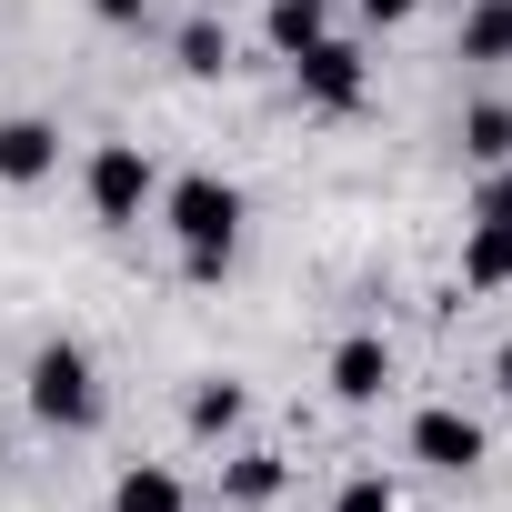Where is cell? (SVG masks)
Instances as JSON below:
<instances>
[{
    "label": "cell",
    "instance_id": "cell-1",
    "mask_svg": "<svg viewBox=\"0 0 512 512\" xmlns=\"http://www.w3.org/2000/svg\"><path fill=\"white\" fill-rule=\"evenodd\" d=\"M171 231H181V251H191V282H221L231 231H241V191H231V181H211V171L171 181Z\"/></svg>",
    "mask_w": 512,
    "mask_h": 512
},
{
    "label": "cell",
    "instance_id": "cell-2",
    "mask_svg": "<svg viewBox=\"0 0 512 512\" xmlns=\"http://www.w3.org/2000/svg\"><path fill=\"white\" fill-rule=\"evenodd\" d=\"M31 412H41V422H61V432H91V422H101V392H91V362H81L71 342H51V352L31 362Z\"/></svg>",
    "mask_w": 512,
    "mask_h": 512
},
{
    "label": "cell",
    "instance_id": "cell-3",
    "mask_svg": "<svg viewBox=\"0 0 512 512\" xmlns=\"http://www.w3.org/2000/svg\"><path fill=\"white\" fill-rule=\"evenodd\" d=\"M292 71H302V91H312L322 111H352V101H362V51L332 41V31H322L312 51H292Z\"/></svg>",
    "mask_w": 512,
    "mask_h": 512
},
{
    "label": "cell",
    "instance_id": "cell-4",
    "mask_svg": "<svg viewBox=\"0 0 512 512\" xmlns=\"http://www.w3.org/2000/svg\"><path fill=\"white\" fill-rule=\"evenodd\" d=\"M141 201H151V161H141L131 141H111V151L91 161V211H101V221H141Z\"/></svg>",
    "mask_w": 512,
    "mask_h": 512
},
{
    "label": "cell",
    "instance_id": "cell-5",
    "mask_svg": "<svg viewBox=\"0 0 512 512\" xmlns=\"http://www.w3.org/2000/svg\"><path fill=\"white\" fill-rule=\"evenodd\" d=\"M412 452H422L432 472H472V462H482V422H462V412H422V422H412Z\"/></svg>",
    "mask_w": 512,
    "mask_h": 512
},
{
    "label": "cell",
    "instance_id": "cell-6",
    "mask_svg": "<svg viewBox=\"0 0 512 512\" xmlns=\"http://www.w3.org/2000/svg\"><path fill=\"white\" fill-rule=\"evenodd\" d=\"M61 161V131L51 121H0V181H41Z\"/></svg>",
    "mask_w": 512,
    "mask_h": 512
},
{
    "label": "cell",
    "instance_id": "cell-7",
    "mask_svg": "<svg viewBox=\"0 0 512 512\" xmlns=\"http://www.w3.org/2000/svg\"><path fill=\"white\" fill-rule=\"evenodd\" d=\"M382 382H392V352H382L372 332L332 352V392H342V402H382Z\"/></svg>",
    "mask_w": 512,
    "mask_h": 512
},
{
    "label": "cell",
    "instance_id": "cell-8",
    "mask_svg": "<svg viewBox=\"0 0 512 512\" xmlns=\"http://www.w3.org/2000/svg\"><path fill=\"white\" fill-rule=\"evenodd\" d=\"M462 282H472V292H502V282H512V221H482V231H472Z\"/></svg>",
    "mask_w": 512,
    "mask_h": 512
},
{
    "label": "cell",
    "instance_id": "cell-9",
    "mask_svg": "<svg viewBox=\"0 0 512 512\" xmlns=\"http://www.w3.org/2000/svg\"><path fill=\"white\" fill-rule=\"evenodd\" d=\"M462 61H512V0H472L462 11Z\"/></svg>",
    "mask_w": 512,
    "mask_h": 512
},
{
    "label": "cell",
    "instance_id": "cell-10",
    "mask_svg": "<svg viewBox=\"0 0 512 512\" xmlns=\"http://www.w3.org/2000/svg\"><path fill=\"white\" fill-rule=\"evenodd\" d=\"M462 151H472L482 171H502V161H512V111H502V101H472V111H462Z\"/></svg>",
    "mask_w": 512,
    "mask_h": 512
},
{
    "label": "cell",
    "instance_id": "cell-11",
    "mask_svg": "<svg viewBox=\"0 0 512 512\" xmlns=\"http://www.w3.org/2000/svg\"><path fill=\"white\" fill-rule=\"evenodd\" d=\"M332 31V0H272V51H312Z\"/></svg>",
    "mask_w": 512,
    "mask_h": 512
},
{
    "label": "cell",
    "instance_id": "cell-12",
    "mask_svg": "<svg viewBox=\"0 0 512 512\" xmlns=\"http://www.w3.org/2000/svg\"><path fill=\"white\" fill-rule=\"evenodd\" d=\"M111 512H181V482H171V472H121Z\"/></svg>",
    "mask_w": 512,
    "mask_h": 512
},
{
    "label": "cell",
    "instance_id": "cell-13",
    "mask_svg": "<svg viewBox=\"0 0 512 512\" xmlns=\"http://www.w3.org/2000/svg\"><path fill=\"white\" fill-rule=\"evenodd\" d=\"M241 422V382H201L191 392V432H231Z\"/></svg>",
    "mask_w": 512,
    "mask_h": 512
},
{
    "label": "cell",
    "instance_id": "cell-14",
    "mask_svg": "<svg viewBox=\"0 0 512 512\" xmlns=\"http://www.w3.org/2000/svg\"><path fill=\"white\" fill-rule=\"evenodd\" d=\"M272 492H282V462L272 452H241L231 462V502H272Z\"/></svg>",
    "mask_w": 512,
    "mask_h": 512
},
{
    "label": "cell",
    "instance_id": "cell-15",
    "mask_svg": "<svg viewBox=\"0 0 512 512\" xmlns=\"http://www.w3.org/2000/svg\"><path fill=\"white\" fill-rule=\"evenodd\" d=\"M221 61H231V41H221V21H191V31H181V71H201V81H211Z\"/></svg>",
    "mask_w": 512,
    "mask_h": 512
},
{
    "label": "cell",
    "instance_id": "cell-16",
    "mask_svg": "<svg viewBox=\"0 0 512 512\" xmlns=\"http://www.w3.org/2000/svg\"><path fill=\"white\" fill-rule=\"evenodd\" d=\"M332 512H392V482H372V472H362V482H342V502H332Z\"/></svg>",
    "mask_w": 512,
    "mask_h": 512
},
{
    "label": "cell",
    "instance_id": "cell-17",
    "mask_svg": "<svg viewBox=\"0 0 512 512\" xmlns=\"http://www.w3.org/2000/svg\"><path fill=\"white\" fill-rule=\"evenodd\" d=\"M472 221H512V161L482 181V201H472Z\"/></svg>",
    "mask_w": 512,
    "mask_h": 512
},
{
    "label": "cell",
    "instance_id": "cell-18",
    "mask_svg": "<svg viewBox=\"0 0 512 512\" xmlns=\"http://www.w3.org/2000/svg\"><path fill=\"white\" fill-rule=\"evenodd\" d=\"M91 11H101V21H141V11H151V0H91Z\"/></svg>",
    "mask_w": 512,
    "mask_h": 512
},
{
    "label": "cell",
    "instance_id": "cell-19",
    "mask_svg": "<svg viewBox=\"0 0 512 512\" xmlns=\"http://www.w3.org/2000/svg\"><path fill=\"white\" fill-rule=\"evenodd\" d=\"M412 11V0H362V21H402Z\"/></svg>",
    "mask_w": 512,
    "mask_h": 512
},
{
    "label": "cell",
    "instance_id": "cell-20",
    "mask_svg": "<svg viewBox=\"0 0 512 512\" xmlns=\"http://www.w3.org/2000/svg\"><path fill=\"white\" fill-rule=\"evenodd\" d=\"M502 392H512V342H502Z\"/></svg>",
    "mask_w": 512,
    "mask_h": 512
}]
</instances>
